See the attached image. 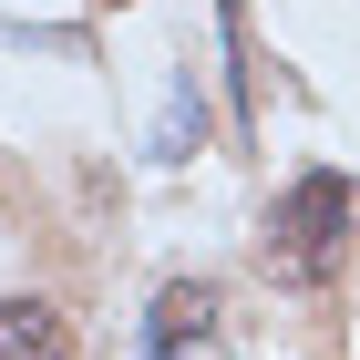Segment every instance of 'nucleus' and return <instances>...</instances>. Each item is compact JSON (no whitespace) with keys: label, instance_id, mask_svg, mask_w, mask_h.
I'll list each match as a JSON object with an SVG mask.
<instances>
[{"label":"nucleus","instance_id":"f257e3e1","mask_svg":"<svg viewBox=\"0 0 360 360\" xmlns=\"http://www.w3.org/2000/svg\"><path fill=\"white\" fill-rule=\"evenodd\" d=\"M350 248H360V175H340V165L288 175L268 206V268L288 288H330L350 268Z\"/></svg>","mask_w":360,"mask_h":360},{"label":"nucleus","instance_id":"f03ea898","mask_svg":"<svg viewBox=\"0 0 360 360\" xmlns=\"http://www.w3.org/2000/svg\"><path fill=\"white\" fill-rule=\"evenodd\" d=\"M206 319H217V288L206 278H175L165 299H155V319H144V360H175L186 340H206Z\"/></svg>","mask_w":360,"mask_h":360},{"label":"nucleus","instance_id":"7ed1b4c3","mask_svg":"<svg viewBox=\"0 0 360 360\" xmlns=\"http://www.w3.org/2000/svg\"><path fill=\"white\" fill-rule=\"evenodd\" d=\"M0 360H72V319L52 299H0Z\"/></svg>","mask_w":360,"mask_h":360},{"label":"nucleus","instance_id":"20e7f679","mask_svg":"<svg viewBox=\"0 0 360 360\" xmlns=\"http://www.w3.org/2000/svg\"><path fill=\"white\" fill-rule=\"evenodd\" d=\"M195 134H206V93H195V72H175V103H165V134H155V155H195Z\"/></svg>","mask_w":360,"mask_h":360}]
</instances>
